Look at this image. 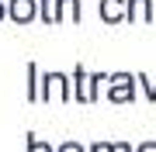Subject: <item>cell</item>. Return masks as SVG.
<instances>
[{
	"instance_id": "16",
	"label": "cell",
	"mask_w": 156,
	"mask_h": 152,
	"mask_svg": "<svg viewBox=\"0 0 156 152\" xmlns=\"http://www.w3.org/2000/svg\"><path fill=\"white\" fill-rule=\"evenodd\" d=\"M4 17H7V4L0 0V21H4Z\"/></svg>"
},
{
	"instance_id": "7",
	"label": "cell",
	"mask_w": 156,
	"mask_h": 152,
	"mask_svg": "<svg viewBox=\"0 0 156 152\" xmlns=\"http://www.w3.org/2000/svg\"><path fill=\"white\" fill-rule=\"evenodd\" d=\"M24 73H28V100L31 104H38V90H42V73H38V66H35V62H28V66H24Z\"/></svg>"
},
{
	"instance_id": "12",
	"label": "cell",
	"mask_w": 156,
	"mask_h": 152,
	"mask_svg": "<svg viewBox=\"0 0 156 152\" xmlns=\"http://www.w3.org/2000/svg\"><path fill=\"white\" fill-rule=\"evenodd\" d=\"M24 152H38V138L31 131H24Z\"/></svg>"
},
{
	"instance_id": "2",
	"label": "cell",
	"mask_w": 156,
	"mask_h": 152,
	"mask_svg": "<svg viewBox=\"0 0 156 152\" xmlns=\"http://www.w3.org/2000/svg\"><path fill=\"white\" fill-rule=\"evenodd\" d=\"M7 17L17 24H31L38 17V0H7Z\"/></svg>"
},
{
	"instance_id": "13",
	"label": "cell",
	"mask_w": 156,
	"mask_h": 152,
	"mask_svg": "<svg viewBox=\"0 0 156 152\" xmlns=\"http://www.w3.org/2000/svg\"><path fill=\"white\" fill-rule=\"evenodd\" d=\"M135 152H156V142H153V138H149V142H139Z\"/></svg>"
},
{
	"instance_id": "1",
	"label": "cell",
	"mask_w": 156,
	"mask_h": 152,
	"mask_svg": "<svg viewBox=\"0 0 156 152\" xmlns=\"http://www.w3.org/2000/svg\"><path fill=\"white\" fill-rule=\"evenodd\" d=\"M135 86H139V79L132 73H111L108 86H104V97L111 104H128V100H135Z\"/></svg>"
},
{
	"instance_id": "4",
	"label": "cell",
	"mask_w": 156,
	"mask_h": 152,
	"mask_svg": "<svg viewBox=\"0 0 156 152\" xmlns=\"http://www.w3.org/2000/svg\"><path fill=\"white\" fill-rule=\"evenodd\" d=\"M97 14H101L104 24H122L125 21V0H101Z\"/></svg>"
},
{
	"instance_id": "15",
	"label": "cell",
	"mask_w": 156,
	"mask_h": 152,
	"mask_svg": "<svg viewBox=\"0 0 156 152\" xmlns=\"http://www.w3.org/2000/svg\"><path fill=\"white\" fill-rule=\"evenodd\" d=\"M118 152H135V149L128 145V142H118Z\"/></svg>"
},
{
	"instance_id": "10",
	"label": "cell",
	"mask_w": 156,
	"mask_h": 152,
	"mask_svg": "<svg viewBox=\"0 0 156 152\" xmlns=\"http://www.w3.org/2000/svg\"><path fill=\"white\" fill-rule=\"evenodd\" d=\"M56 152H87V145H80V142L66 138V142H59V145H56Z\"/></svg>"
},
{
	"instance_id": "3",
	"label": "cell",
	"mask_w": 156,
	"mask_h": 152,
	"mask_svg": "<svg viewBox=\"0 0 156 152\" xmlns=\"http://www.w3.org/2000/svg\"><path fill=\"white\" fill-rule=\"evenodd\" d=\"M125 21H156V0H125Z\"/></svg>"
},
{
	"instance_id": "6",
	"label": "cell",
	"mask_w": 156,
	"mask_h": 152,
	"mask_svg": "<svg viewBox=\"0 0 156 152\" xmlns=\"http://www.w3.org/2000/svg\"><path fill=\"white\" fill-rule=\"evenodd\" d=\"M59 21H80V0H56V24Z\"/></svg>"
},
{
	"instance_id": "14",
	"label": "cell",
	"mask_w": 156,
	"mask_h": 152,
	"mask_svg": "<svg viewBox=\"0 0 156 152\" xmlns=\"http://www.w3.org/2000/svg\"><path fill=\"white\" fill-rule=\"evenodd\" d=\"M87 152H104V142H94V145H87Z\"/></svg>"
},
{
	"instance_id": "5",
	"label": "cell",
	"mask_w": 156,
	"mask_h": 152,
	"mask_svg": "<svg viewBox=\"0 0 156 152\" xmlns=\"http://www.w3.org/2000/svg\"><path fill=\"white\" fill-rule=\"evenodd\" d=\"M69 79H73V90H76V104H90V73L80 66V62L69 73Z\"/></svg>"
},
{
	"instance_id": "9",
	"label": "cell",
	"mask_w": 156,
	"mask_h": 152,
	"mask_svg": "<svg viewBox=\"0 0 156 152\" xmlns=\"http://www.w3.org/2000/svg\"><path fill=\"white\" fill-rule=\"evenodd\" d=\"M38 17L45 24H56V0H38Z\"/></svg>"
},
{
	"instance_id": "11",
	"label": "cell",
	"mask_w": 156,
	"mask_h": 152,
	"mask_svg": "<svg viewBox=\"0 0 156 152\" xmlns=\"http://www.w3.org/2000/svg\"><path fill=\"white\" fill-rule=\"evenodd\" d=\"M104 86V73H90V100L97 97V90Z\"/></svg>"
},
{
	"instance_id": "8",
	"label": "cell",
	"mask_w": 156,
	"mask_h": 152,
	"mask_svg": "<svg viewBox=\"0 0 156 152\" xmlns=\"http://www.w3.org/2000/svg\"><path fill=\"white\" fill-rule=\"evenodd\" d=\"M135 79H139V86H142L146 100H153V104H156V76H146V73H139Z\"/></svg>"
}]
</instances>
